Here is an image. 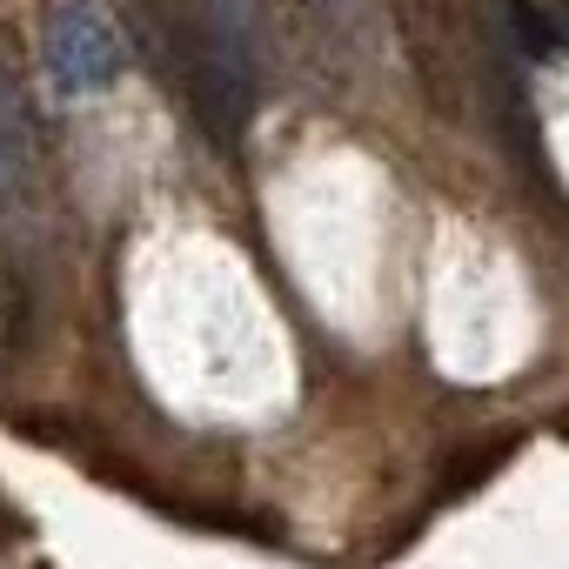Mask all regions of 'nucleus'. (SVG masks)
<instances>
[{
	"label": "nucleus",
	"instance_id": "1",
	"mask_svg": "<svg viewBox=\"0 0 569 569\" xmlns=\"http://www.w3.org/2000/svg\"><path fill=\"white\" fill-rule=\"evenodd\" d=\"M201 41L208 54L194 61V114L214 128V141H234L248 121V101L268 68V34H261V0H201Z\"/></svg>",
	"mask_w": 569,
	"mask_h": 569
},
{
	"label": "nucleus",
	"instance_id": "2",
	"mask_svg": "<svg viewBox=\"0 0 569 569\" xmlns=\"http://www.w3.org/2000/svg\"><path fill=\"white\" fill-rule=\"evenodd\" d=\"M41 61H48V81H54L61 94H94V88L121 81L128 41H121V28L94 8V0H61V8L48 14Z\"/></svg>",
	"mask_w": 569,
	"mask_h": 569
},
{
	"label": "nucleus",
	"instance_id": "3",
	"mask_svg": "<svg viewBox=\"0 0 569 569\" xmlns=\"http://www.w3.org/2000/svg\"><path fill=\"white\" fill-rule=\"evenodd\" d=\"M21 161H28V121H21L14 88L0 81V181H14V174H21Z\"/></svg>",
	"mask_w": 569,
	"mask_h": 569
},
{
	"label": "nucleus",
	"instance_id": "4",
	"mask_svg": "<svg viewBox=\"0 0 569 569\" xmlns=\"http://www.w3.org/2000/svg\"><path fill=\"white\" fill-rule=\"evenodd\" d=\"M309 8L329 21V28H342V34H356V21L369 14V0H309Z\"/></svg>",
	"mask_w": 569,
	"mask_h": 569
}]
</instances>
